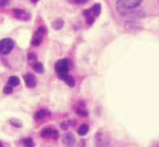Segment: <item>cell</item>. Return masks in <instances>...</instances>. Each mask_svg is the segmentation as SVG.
Returning a JSON list of instances; mask_svg holds the SVG:
<instances>
[{"mask_svg": "<svg viewBox=\"0 0 159 147\" xmlns=\"http://www.w3.org/2000/svg\"><path fill=\"white\" fill-rule=\"evenodd\" d=\"M9 3V0H0V7H4Z\"/></svg>", "mask_w": 159, "mask_h": 147, "instance_id": "24", "label": "cell"}, {"mask_svg": "<svg viewBox=\"0 0 159 147\" xmlns=\"http://www.w3.org/2000/svg\"><path fill=\"white\" fill-rule=\"evenodd\" d=\"M8 84L15 87V86H19L20 84V80H19V78L17 76H11L10 77L9 80H8Z\"/></svg>", "mask_w": 159, "mask_h": 147, "instance_id": "12", "label": "cell"}, {"mask_svg": "<svg viewBox=\"0 0 159 147\" xmlns=\"http://www.w3.org/2000/svg\"><path fill=\"white\" fill-rule=\"evenodd\" d=\"M76 114L79 116H82V117H84V116L88 115V112L87 110H85L84 107H82V106H78L76 108Z\"/></svg>", "mask_w": 159, "mask_h": 147, "instance_id": "18", "label": "cell"}, {"mask_svg": "<svg viewBox=\"0 0 159 147\" xmlns=\"http://www.w3.org/2000/svg\"><path fill=\"white\" fill-rule=\"evenodd\" d=\"M142 0H118L117 8L122 15L126 13L129 10L134 9L141 4Z\"/></svg>", "mask_w": 159, "mask_h": 147, "instance_id": "1", "label": "cell"}, {"mask_svg": "<svg viewBox=\"0 0 159 147\" xmlns=\"http://www.w3.org/2000/svg\"><path fill=\"white\" fill-rule=\"evenodd\" d=\"M64 25V22L62 20V19H57V20L54 21V22L52 23V26L54 28V30H61L62 28Z\"/></svg>", "mask_w": 159, "mask_h": 147, "instance_id": "14", "label": "cell"}, {"mask_svg": "<svg viewBox=\"0 0 159 147\" xmlns=\"http://www.w3.org/2000/svg\"><path fill=\"white\" fill-rule=\"evenodd\" d=\"M32 2H38V0H30Z\"/></svg>", "mask_w": 159, "mask_h": 147, "instance_id": "26", "label": "cell"}, {"mask_svg": "<svg viewBox=\"0 0 159 147\" xmlns=\"http://www.w3.org/2000/svg\"><path fill=\"white\" fill-rule=\"evenodd\" d=\"M2 143H1V142H0V146H2Z\"/></svg>", "mask_w": 159, "mask_h": 147, "instance_id": "27", "label": "cell"}, {"mask_svg": "<svg viewBox=\"0 0 159 147\" xmlns=\"http://www.w3.org/2000/svg\"><path fill=\"white\" fill-rule=\"evenodd\" d=\"M13 90V86H11V85H8V86H4L2 91H3V93L5 94H12Z\"/></svg>", "mask_w": 159, "mask_h": 147, "instance_id": "20", "label": "cell"}, {"mask_svg": "<svg viewBox=\"0 0 159 147\" xmlns=\"http://www.w3.org/2000/svg\"><path fill=\"white\" fill-rule=\"evenodd\" d=\"M54 69L58 74V78L62 79L64 76L68 75L69 71V62L66 59H60L54 65Z\"/></svg>", "mask_w": 159, "mask_h": 147, "instance_id": "2", "label": "cell"}, {"mask_svg": "<svg viewBox=\"0 0 159 147\" xmlns=\"http://www.w3.org/2000/svg\"><path fill=\"white\" fill-rule=\"evenodd\" d=\"M62 80L64 81V82L67 84L68 86H70V87H74V86H75V79H74L73 77H71L70 75H66V76H64L63 78H62Z\"/></svg>", "mask_w": 159, "mask_h": 147, "instance_id": "10", "label": "cell"}, {"mask_svg": "<svg viewBox=\"0 0 159 147\" xmlns=\"http://www.w3.org/2000/svg\"><path fill=\"white\" fill-rule=\"evenodd\" d=\"M10 123H11V125L12 126L16 127V128H21V127L23 126L22 122L19 119H18V118H11V119L10 120Z\"/></svg>", "mask_w": 159, "mask_h": 147, "instance_id": "16", "label": "cell"}, {"mask_svg": "<svg viewBox=\"0 0 159 147\" xmlns=\"http://www.w3.org/2000/svg\"><path fill=\"white\" fill-rule=\"evenodd\" d=\"M51 137H52L53 138H54V139H56L58 137V132L56 131V130H53V132H52V134H51Z\"/></svg>", "mask_w": 159, "mask_h": 147, "instance_id": "25", "label": "cell"}, {"mask_svg": "<svg viewBox=\"0 0 159 147\" xmlns=\"http://www.w3.org/2000/svg\"><path fill=\"white\" fill-rule=\"evenodd\" d=\"M23 79H24L25 85L26 86V87L34 88L37 85L36 77L33 74H31V73H27V74H26L23 76Z\"/></svg>", "mask_w": 159, "mask_h": 147, "instance_id": "5", "label": "cell"}, {"mask_svg": "<svg viewBox=\"0 0 159 147\" xmlns=\"http://www.w3.org/2000/svg\"><path fill=\"white\" fill-rule=\"evenodd\" d=\"M12 12H13L14 16L17 19L21 21H29L31 19V15L29 12H27L25 10L19 9V8H15V9L12 10Z\"/></svg>", "mask_w": 159, "mask_h": 147, "instance_id": "4", "label": "cell"}, {"mask_svg": "<svg viewBox=\"0 0 159 147\" xmlns=\"http://www.w3.org/2000/svg\"><path fill=\"white\" fill-rule=\"evenodd\" d=\"M75 137L72 134L70 133H67L64 135L63 138H62V142L65 144L66 145H68V146H70V145H73L75 143Z\"/></svg>", "mask_w": 159, "mask_h": 147, "instance_id": "6", "label": "cell"}, {"mask_svg": "<svg viewBox=\"0 0 159 147\" xmlns=\"http://www.w3.org/2000/svg\"><path fill=\"white\" fill-rule=\"evenodd\" d=\"M23 142L24 144V145H26V146H33L34 145V142H33V140H32L31 138H24L23 140Z\"/></svg>", "mask_w": 159, "mask_h": 147, "instance_id": "19", "label": "cell"}, {"mask_svg": "<svg viewBox=\"0 0 159 147\" xmlns=\"http://www.w3.org/2000/svg\"><path fill=\"white\" fill-rule=\"evenodd\" d=\"M46 33H47V28H45L44 26H40V27L38 28V30L34 34V38L43 39V37L45 35Z\"/></svg>", "mask_w": 159, "mask_h": 147, "instance_id": "8", "label": "cell"}, {"mask_svg": "<svg viewBox=\"0 0 159 147\" xmlns=\"http://www.w3.org/2000/svg\"><path fill=\"white\" fill-rule=\"evenodd\" d=\"M48 115V113H47V110H40L39 111L36 112L35 114V118L36 119H42L43 117H47Z\"/></svg>", "mask_w": 159, "mask_h": 147, "instance_id": "17", "label": "cell"}, {"mask_svg": "<svg viewBox=\"0 0 159 147\" xmlns=\"http://www.w3.org/2000/svg\"><path fill=\"white\" fill-rule=\"evenodd\" d=\"M15 47V42L13 39L6 38L0 40V54L7 55L11 52Z\"/></svg>", "mask_w": 159, "mask_h": 147, "instance_id": "3", "label": "cell"}, {"mask_svg": "<svg viewBox=\"0 0 159 147\" xmlns=\"http://www.w3.org/2000/svg\"><path fill=\"white\" fill-rule=\"evenodd\" d=\"M89 131V126L86 124H83L78 130V133L80 136H85Z\"/></svg>", "mask_w": 159, "mask_h": 147, "instance_id": "13", "label": "cell"}, {"mask_svg": "<svg viewBox=\"0 0 159 147\" xmlns=\"http://www.w3.org/2000/svg\"><path fill=\"white\" fill-rule=\"evenodd\" d=\"M83 15L86 17V22H87V23H88L89 25H90V26H91V25L94 22V21H95L96 18L94 15H92L90 9L85 10V11H83Z\"/></svg>", "mask_w": 159, "mask_h": 147, "instance_id": "7", "label": "cell"}, {"mask_svg": "<svg viewBox=\"0 0 159 147\" xmlns=\"http://www.w3.org/2000/svg\"><path fill=\"white\" fill-rule=\"evenodd\" d=\"M53 130L51 128H45L43 129V131L40 133V135L43 138H48V137H51V134H52Z\"/></svg>", "mask_w": 159, "mask_h": 147, "instance_id": "15", "label": "cell"}, {"mask_svg": "<svg viewBox=\"0 0 159 147\" xmlns=\"http://www.w3.org/2000/svg\"><path fill=\"white\" fill-rule=\"evenodd\" d=\"M68 1L73 2V3L79 4V5H82V4H84L87 2V0H68Z\"/></svg>", "mask_w": 159, "mask_h": 147, "instance_id": "23", "label": "cell"}, {"mask_svg": "<svg viewBox=\"0 0 159 147\" xmlns=\"http://www.w3.org/2000/svg\"><path fill=\"white\" fill-rule=\"evenodd\" d=\"M28 60L30 62H36V55L34 54H33V53H30V54H28Z\"/></svg>", "mask_w": 159, "mask_h": 147, "instance_id": "22", "label": "cell"}, {"mask_svg": "<svg viewBox=\"0 0 159 147\" xmlns=\"http://www.w3.org/2000/svg\"><path fill=\"white\" fill-rule=\"evenodd\" d=\"M101 10H102V7H101V5H100L99 3L94 4V5L90 8V11H91L92 15H94L95 18H97V17L99 15L100 12H101Z\"/></svg>", "mask_w": 159, "mask_h": 147, "instance_id": "9", "label": "cell"}, {"mask_svg": "<svg viewBox=\"0 0 159 147\" xmlns=\"http://www.w3.org/2000/svg\"><path fill=\"white\" fill-rule=\"evenodd\" d=\"M33 69L38 74H43L44 72V67L41 62H34L33 63Z\"/></svg>", "mask_w": 159, "mask_h": 147, "instance_id": "11", "label": "cell"}, {"mask_svg": "<svg viewBox=\"0 0 159 147\" xmlns=\"http://www.w3.org/2000/svg\"><path fill=\"white\" fill-rule=\"evenodd\" d=\"M42 43V39H39V38H34L33 37V39H32L31 41V44L34 47H38V46H39Z\"/></svg>", "mask_w": 159, "mask_h": 147, "instance_id": "21", "label": "cell"}]
</instances>
